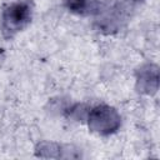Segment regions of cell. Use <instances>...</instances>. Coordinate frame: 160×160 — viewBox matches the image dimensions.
Segmentation results:
<instances>
[{
  "label": "cell",
  "instance_id": "2",
  "mask_svg": "<svg viewBox=\"0 0 160 160\" xmlns=\"http://www.w3.org/2000/svg\"><path fill=\"white\" fill-rule=\"evenodd\" d=\"M66 6L70 11L85 14L91 9V0H66Z\"/></svg>",
  "mask_w": 160,
  "mask_h": 160
},
{
  "label": "cell",
  "instance_id": "1",
  "mask_svg": "<svg viewBox=\"0 0 160 160\" xmlns=\"http://www.w3.org/2000/svg\"><path fill=\"white\" fill-rule=\"evenodd\" d=\"M32 8L29 1H18L10 4L1 15V31L4 36L11 38L21 31L31 20Z\"/></svg>",
  "mask_w": 160,
  "mask_h": 160
}]
</instances>
